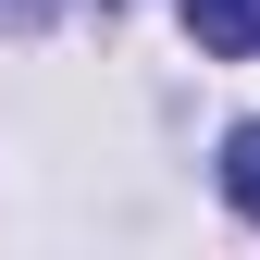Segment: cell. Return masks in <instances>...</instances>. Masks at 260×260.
Listing matches in <instances>:
<instances>
[{
	"label": "cell",
	"mask_w": 260,
	"mask_h": 260,
	"mask_svg": "<svg viewBox=\"0 0 260 260\" xmlns=\"http://www.w3.org/2000/svg\"><path fill=\"white\" fill-rule=\"evenodd\" d=\"M186 38L211 62H260V0H186Z\"/></svg>",
	"instance_id": "6da1fadb"
},
{
	"label": "cell",
	"mask_w": 260,
	"mask_h": 260,
	"mask_svg": "<svg viewBox=\"0 0 260 260\" xmlns=\"http://www.w3.org/2000/svg\"><path fill=\"white\" fill-rule=\"evenodd\" d=\"M223 199L260 223V124H236V137H223Z\"/></svg>",
	"instance_id": "7a4b0ae2"
}]
</instances>
